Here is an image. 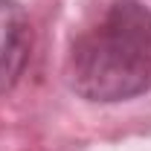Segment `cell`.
I'll use <instances>...</instances> for the list:
<instances>
[{"label": "cell", "instance_id": "2", "mask_svg": "<svg viewBox=\"0 0 151 151\" xmlns=\"http://www.w3.org/2000/svg\"><path fill=\"white\" fill-rule=\"evenodd\" d=\"M32 26L18 0H0V93L12 90L29 64Z\"/></svg>", "mask_w": 151, "mask_h": 151}, {"label": "cell", "instance_id": "1", "mask_svg": "<svg viewBox=\"0 0 151 151\" xmlns=\"http://www.w3.org/2000/svg\"><path fill=\"white\" fill-rule=\"evenodd\" d=\"M70 87L87 102L113 105L151 90V9L111 0L70 44Z\"/></svg>", "mask_w": 151, "mask_h": 151}]
</instances>
